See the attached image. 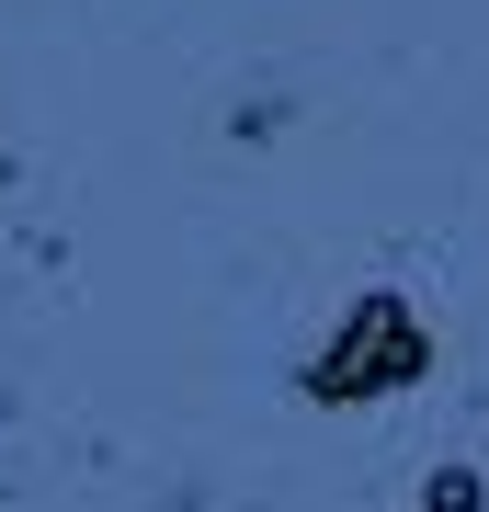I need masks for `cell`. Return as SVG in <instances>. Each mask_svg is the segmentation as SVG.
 Masks as SVG:
<instances>
[{
  "instance_id": "6da1fadb",
  "label": "cell",
  "mask_w": 489,
  "mask_h": 512,
  "mask_svg": "<svg viewBox=\"0 0 489 512\" xmlns=\"http://www.w3.org/2000/svg\"><path fill=\"white\" fill-rule=\"evenodd\" d=\"M433 376V319L410 308L399 285H364L342 319H330V342L296 365V387H308L319 410H364V399H399V387Z\"/></svg>"
},
{
  "instance_id": "7a4b0ae2",
  "label": "cell",
  "mask_w": 489,
  "mask_h": 512,
  "mask_svg": "<svg viewBox=\"0 0 489 512\" xmlns=\"http://www.w3.org/2000/svg\"><path fill=\"white\" fill-rule=\"evenodd\" d=\"M421 512H489V478L478 467H433L421 478Z\"/></svg>"
}]
</instances>
